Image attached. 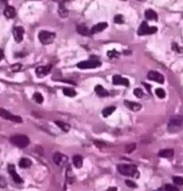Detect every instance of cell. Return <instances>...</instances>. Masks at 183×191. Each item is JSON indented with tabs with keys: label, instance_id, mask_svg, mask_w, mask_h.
Here are the masks:
<instances>
[{
	"label": "cell",
	"instance_id": "obj_8",
	"mask_svg": "<svg viewBox=\"0 0 183 191\" xmlns=\"http://www.w3.org/2000/svg\"><path fill=\"white\" fill-rule=\"evenodd\" d=\"M1 116H2V118L11 121H14V123H22V119L20 116L11 114L4 109H1Z\"/></svg>",
	"mask_w": 183,
	"mask_h": 191
},
{
	"label": "cell",
	"instance_id": "obj_6",
	"mask_svg": "<svg viewBox=\"0 0 183 191\" xmlns=\"http://www.w3.org/2000/svg\"><path fill=\"white\" fill-rule=\"evenodd\" d=\"M157 32V28L154 26H149L146 21H143L138 30L139 36H146V34H152Z\"/></svg>",
	"mask_w": 183,
	"mask_h": 191
},
{
	"label": "cell",
	"instance_id": "obj_28",
	"mask_svg": "<svg viewBox=\"0 0 183 191\" xmlns=\"http://www.w3.org/2000/svg\"><path fill=\"white\" fill-rule=\"evenodd\" d=\"M155 94L158 97H160V98H164L166 97V92H164V89L162 88H156L155 89Z\"/></svg>",
	"mask_w": 183,
	"mask_h": 191
},
{
	"label": "cell",
	"instance_id": "obj_13",
	"mask_svg": "<svg viewBox=\"0 0 183 191\" xmlns=\"http://www.w3.org/2000/svg\"><path fill=\"white\" fill-rule=\"evenodd\" d=\"M113 84L115 85H124V86H128L129 85V81L127 78H124L120 75H114L113 77Z\"/></svg>",
	"mask_w": 183,
	"mask_h": 191
},
{
	"label": "cell",
	"instance_id": "obj_38",
	"mask_svg": "<svg viewBox=\"0 0 183 191\" xmlns=\"http://www.w3.org/2000/svg\"><path fill=\"white\" fill-rule=\"evenodd\" d=\"M144 85H145V87H146V89H148V91H149V93H151V85L150 84H143Z\"/></svg>",
	"mask_w": 183,
	"mask_h": 191
},
{
	"label": "cell",
	"instance_id": "obj_39",
	"mask_svg": "<svg viewBox=\"0 0 183 191\" xmlns=\"http://www.w3.org/2000/svg\"><path fill=\"white\" fill-rule=\"evenodd\" d=\"M94 144H95V145H99V147H102L103 145H104V143H99V142H98V141H94Z\"/></svg>",
	"mask_w": 183,
	"mask_h": 191
},
{
	"label": "cell",
	"instance_id": "obj_1",
	"mask_svg": "<svg viewBox=\"0 0 183 191\" xmlns=\"http://www.w3.org/2000/svg\"><path fill=\"white\" fill-rule=\"evenodd\" d=\"M117 170L121 175L126 176H133L135 178H138L139 175V173L135 165L131 164H118Z\"/></svg>",
	"mask_w": 183,
	"mask_h": 191
},
{
	"label": "cell",
	"instance_id": "obj_24",
	"mask_svg": "<svg viewBox=\"0 0 183 191\" xmlns=\"http://www.w3.org/2000/svg\"><path fill=\"white\" fill-rule=\"evenodd\" d=\"M62 92H63V94L67 96V97H75L76 95H77V93H76V91L73 88H70V87H65V88H63L62 89Z\"/></svg>",
	"mask_w": 183,
	"mask_h": 191
},
{
	"label": "cell",
	"instance_id": "obj_42",
	"mask_svg": "<svg viewBox=\"0 0 183 191\" xmlns=\"http://www.w3.org/2000/svg\"><path fill=\"white\" fill-rule=\"evenodd\" d=\"M155 191H167V190H164V189H162V188H159V189H157V190H155Z\"/></svg>",
	"mask_w": 183,
	"mask_h": 191
},
{
	"label": "cell",
	"instance_id": "obj_33",
	"mask_svg": "<svg viewBox=\"0 0 183 191\" xmlns=\"http://www.w3.org/2000/svg\"><path fill=\"white\" fill-rule=\"evenodd\" d=\"M164 188H166L167 191H179L176 186H173V185H170V184H167L164 186Z\"/></svg>",
	"mask_w": 183,
	"mask_h": 191
},
{
	"label": "cell",
	"instance_id": "obj_30",
	"mask_svg": "<svg viewBox=\"0 0 183 191\" xmlns=\"http://www.w3.org/2000/svg\"><path fill=\"white\" fill-rule=\"evenodd\" d=\"M114 22L117 24H123L124 22H125V19H124L123 15H116L114 17Z\"/></svg>",
	"mask_w": 183,
	"mask_h": 191
},
{
	"label": "cell",
	"instance_id": "obj_21",
	"mask_svg": "<svg viewBox=\"0 0 183 191\" xmlns=\"http://www.w3.org/2000/svg\"><path fill=\"white\" fill-rule=\"evenodd\" d=\"M73 163L76 168H81L83 166V157L80 155H75L73 158Z\"/></svg>",
	"mask_w": 183,
	"mask_h": 191
},
{
	"label": "cell",
	"instance_id": "obj_32",
	"mask_svg": "<svg viewBox=\"0 0 183 191\" xmlns=\"http://www.w3.org/2000/svg\"><path fill=\"white\" fill-rule=\"evenodd\" d=\"M120 55L119 52H117L115 49H113V50H111V51H108L107 52V56L109 58H116Z\"/></svg>",
	"mask_w": 183,
	"mask_h": 191
},
{
	"label": "cell",
	"instance_id": "obj_23",
	"mask_svg": "<svg viewBox=\"0 0 183 191\" xmlns=\"http://www.w3.org/2000/svg\"><path fill=\"white\" fill-rule=\"evenodd\" d=\"M55 124L57 126H59L60 128L63 131V132H68L71 128V126L66 124V123H63V121H55Z\"/></svg>",
	"mask_w": 183,
	"mask_h": 191
},
{
	"label": "cell",
	"instance_id": "obj_11",
	"mask_svg": "<svg viewBox=\"0 0 183 191\" xmlns=\"http://www.w3.org/2000/svg\"><path fill=\"white\" fill-rule=\"evenodd\" d=\"M147 76H148V79L152 80V81H154V82H157L159 84H164V76L161 73H159L158 72L151 71V72H149Z\"/></svg>",
	"mask_w": 183,
	"mask_h": 191
},
{
	"label": "cell",
	"instance_id": "obj_5",
	"mask_svg": "<svg viewBox=\"0 0 183 191\" xmlns=\"http://www.w3.org/2000/svg\"><path fill=\"white\" fill-rule=\"evenodd\" d=\"M102 66V62L96 60H84L81 61L77 64V67L82 70L85 69H96Z\"/></svg>",
	"mask_w": 183,
	"mask_h": 191
},
{
	"label": "cell",
	"instance_id": "obj_22",
	"mask_svg": "<svg viewBox=\"0 0 183 191\" xmlns=\"http://www.w3.org/2000/svg\"><path fill=\"white\" fill-rule=\"evenodd\" d=\"M32 165V160H29V159H26V158H22L19 161V166L22 169H26V168H29Z\"/></svg>",
	"mask_w": 183,
	"mask_h": 191
},
{
	"label": "cell",
	"instance_id": "obj_41",
	"mask_svg": "<svg viewBox=\"0 0 183 191\" xmlns=\"http://www.w3.org/2000/svg\"><path fill=\"white\" fill-rule=\"evenodd\" d=\"M0 52H1V57H0V60H2L3 58H4V53H3V49L0 50Z\"/></svg>",
	"mask_w": 183,
	"mask_h": 191
},
{
	"label": "cell",
	"instance_id": "obj_15",
	"mask_svg": "<svg viewBox=\"0 0 183 191\" xmlns=\"http://www.w3.org/2000/svg\"><path fill=\"white\" fill-rule=\"evenodd\" d=\"M108 27V23L107 22H99V23L94 25L91 29V32H92V34L94 33H100L104 31L106 28Z\"/></svg>",
	"mask_w": 183,
	"mask_h": 191
},
{
	"label": "cell",
	"instance_id": "obj_31",
	"mask_svg": "<svg viewBox=\"0 0 183 191\" xmlns=\"http://www.w3.org/2000/svg\"><path fill=\"white\" fill-rule=\"evenodd\" d=\"M134 95L137 97L138 98H141L143 97V91H142V89H140V88H136V89H134Z\"/></svg>",
	"mask_w": 183,
	"mask_h": 191
},
{
	"label": "cell",
	"instance_id": "obj_16",
	"mask_svg": "<svg viewBox=\"0 0 183 191\" xmlns=\"http://www.w3.org/2000/svg\"><path fill=\"white\" fill-rule=\"evenodd\" d=\"M4 15L7 17L8 19H12L16 15V9L15 8L11 7V6H8L4 10Z\"/></svg>",
	"mask_w": 183,
	"mask_h": 191
},
{
	"label": "cell",
	"instance_id": "obj_37",
	"mask_svg": "<svg viewBox=\"0 0 183 191\" xmlns=\"http://www.w3.org/2000/svg\"><path fill=\"white\" fill-rule=\"evenodd\" d=\"M172 48H173V50L178 51V52H182V51H183V48H179V45L176 44V43H173V44H172Z\"/></svg>",
	"mask_w": 183,
	"mask_h": 191
},
{
	"label": "cell",
	"instance_id": "obj_36",
	"mask_svg": "<svg viewBox=\"0 0 183 191\" xmlns=\"http://www.w3.org/2000/svg\"><path fill=\"white\" fill-rule=\"evenodd\" d=\"M126 185L128 187H131V188H136L138 186L136 185L134 182H132V181H130V180H127L126 181Z\"/></svg>",
	"mask_w": 183,
	"mask_h": 191
},
{
	"label": "cell",
	"instance_id": "obj_26",
	"mask_svg": "<svg viewBox=\"0 0 183 191\" xmlns=\"http://www.w3.org/2000/svg\"><path fill=\"white\" fill-rule=\"evenodd\" d=\"M114 111H115V107H114V106L107 107V108H105L103 111H102V115H103L104 117H108V116H110V115L113 113Z\"/></svg>",
	"mask_w": 183,
	"mask_h": 191
},
{
	"label": "cell",
	"instance_id": "obj_12",
	"mask_svg": "<svg viewBox=\"0 0 183 191\" xmlns=\"http://www.w3.org/2000/svg\"><path fill=\"white\" fill-rule=\"evenodd\" d=\"M51 68H52V65L51 64H49L46 66H40V67H37L36 70H35V73L38 77H45L46 75H48L50 71H51Z\"/></svg>",
	"mask_w": 183,
	"mask_h": 191
},
{
	"label": "cell",
	"instance_id": "obj_29",
	"mask_svg": "<svg viewBox=\"0 0 183 191\" xmlns=\"http://www.w3.org/2000/svg\"><path fill=\"white\" fill-rule=\"evenodd\" d=\"M173 182L177 185V186H183V177L181 176H174Z\"/></svg>",
	"mask_w": 183,
	"mask_h": 191
},
{
	"label": "cell",
	"instance_id": "obj_7",
	"mask_svg": "<svg viewBox=\"0 0 183 191\" xmlns=\"http://www.w3.org/2000/svg\"><path fill=\"white\" fill-rule=\"evenodd\" d=\"M53 161L54 163L60 167H64L68 164V157L61 152H56L53 155Z\"/></svg>",
	"mask_w": 183,
	"mask_h": 191
},
{
	"label": "cell",
	"instance_id": "obj_2",
	"mask_svg": "<svg viewBox=\"0 0 183 191\" xmlns=\"http://www.w3.org/2000/svg\"><path fill=\"white\" fill-rule=\"evenodd\" d=\"M183 126V116L182 115H177L173 116L168 121V130L170 132H178Z\"/></svg>",
	"mask_w": 183,
	"mask_h": 191
},
{
	"label": "cell",
	"instance_id": "obj_3",
	"mask_svg": "<svg viewBox=\"0 0 183 191\" xmlns=\"http://www.w3.org/2000/svg\"><path fill=\"white\" fill-rule=\"evenodd\" d=\"M10 142L12 143L14 146L18 148H26L29 144H30V139L28 138V136H23V135H16L10 137Z\"/></svg>",
	"mask_w": 183,
	"mask_h": 191
},
{
	"label": "cell",
	"instance_id": "obj_40",
	"mask_svg": "<svg viewBox=\"0 0 183 191\" xmlns=\"http://www.w3.org/2000/svg\"><path fill=\"white\" fill-rule=\"evenodd\" d=\"M117 190V187H109L107 189V191H116Z\"/></svg>",
	"mask_w": 183,
	"mask_h": 191
},
{
	"label": "cell",
	"instance_id": "obj_14",
	"mask_svg": "<svg viewBox=\"0 0 183 191\" xmlns=\"http://www.w3.org/2000/svg\"><path fill=\"white\" fill-rule=\"evenodd\" d=\"M124 104H125V106L128 109H130V111H140V109L142 108L141 104L132 102V101H129V100H125L124 101Z\"/></svg>",
	"mask_w": 183,
	"mask_h": 191
},
{
	"label": "cell",
	"instance_id": "obj_10",
	"mask_svg": "<svg viewBox=\"0 0 183 191\" xmlns=\"http://www.w3.org/2000/svg\"><path fill=\"white\" fill-rule=\"evenodd\" d=\"M23 34H24V29L21 26H17L13 29V36L17 43H21L23 40Z\"/></svg>",
	"mask_w": 183,
	"mask_h": 191
},
{
	"label": "cell",
	"instance_id": "obj_20",
	"mask_svg": "<svg viewBox=\"0 0 183 191\" xmlns=\"http://www.w3.org/2000/svg\"><path fill=\"white\" fill-rule=\"evenodd\" d=\"M145 18L147 20H154V21H157L158 20V15L157 13L155 12L154 10H152V9H147L145 11Z\"/></svg>",
	"mask_w": 183,
	"mask_h": 191
},
{
	"label": "cell",
	"instance_id": "obj_27",
	"mask_svg": "<svg viewBox=\"0 0 183 191\" xmlns=\"http://www.w3.org/2000/svg\"><path fill=\"white\" fill-rule=\"evenodd\" d=\"M34 99L36 101L38 104H41V103H43V101H44V97L40 93H38V92H35V93L34 94Z\"/></svg>",
	"mask_w": 183,
	"mask_h": 191
},
{
	"label": "cell",
	"instance_id": "obj_25",
	"mask_svg": "<svg viewBox=\"0 0 183 191\" xmlns=\"http://www.w3.org/2000/svg\"><path fill=\"white\" fill-rule=\"evenodd\" d=\"M59 14H60L61 18H65V17L68 16V10L65 8V6L62 5V2H61L60 6H59Z\"/></svg>",
	"mask_w": 183,
	"mask_h": 191
},
{
	"label": "cell",
	"instance_id": "obj_17",
	"mask_svg": "<svg viewBox=\"0 0 183 191\" xmlns=\"http://www.w3.org/2000/svg\"><path fill=\"white\" fill-rule=\"evenodd\" d=\"M173 155H174V150L173 149H170V148H167V149H162L159 151L158 153V156L159 157H161V158H171V157H173Z\"/></svg>",
	"mask_w": 183,
	"mask_h": 191
},
{
	"label": "cell",
	"instance_id": "obj_18",
	"mask_svg": "<svg viewBox=\"0 0 183 191\" xmlns=\"http://www.w3.org/2000/svg\"><path fill=\"white\" fill-rule=\"evenodd\" d=\"M76 30H77V32L80 34H82V36H91V34H92L91 30H89V29H88L85 25H78L77 27H76Z\"/></svg>",
	"mask_w": 183,
	"mask_h": 191
},
{
	"label": "cell",
	"instance_id": "obj_4",
	"mask_svg": "<svg viewBox=\"0 0 183 191\" xmlns=\"http://www.w3.org/2000/svg\"><path fill=\"white\" fill-rule=\"evenodd\" d=\"M56 37L55 33H51L48 31H41L38 34L39 41L43 45H49L51 44Z\"/></svg>",
	"mask_w": 183,
	"mask_h": 191
},
{
	"label": "cell",
	"instance_id": "obj_19",
	"mask_svg": "<svg viewBox=\"0 0 183 191\" xmlns=\"http://www.w3.org/2000/svg\"><path fill=\"white\" fill-rule=\"evenodd\" d=\"M95 92L97 93L98 96L102 97H108L109 96V92L106 90L104 87H102V85H99V84H98V85L95 86Z\"/></svg>",
	"mask_w": 183,
	"mask_h": 191
},
{
	"label": "cell",
	"instance_id": "obj_9",
	"mask_svg": "<svg viewBox=\"0 0 183 191\" xmlns=\"http://www.w3.org/2000/svg\"><path fill=\"white\" fill-rule=\"evenodd\" d=\"M8 172H9V175H11V177H12L13 181H14L15 183H17V184H22V183H23L22 178L17 173L14 165L9 164V166H8Z\"/></svg>",
	"mask_w": 183,
	"mask_h": 191
},
{
	"label": "cell",
	"instance_id": "obj_35",
	"mask_svg": "<svg viewBox=\"0 0 183 191\" xmlns=\"http://www.w3.org/2000/svg\"><path fill=\"white\" fill-rule=\"evenodd\" d=\"M21 65L20 64V63H16V64H14L13 66H11V70H12L13 72H19L21 70Z\"/></svg>",
	"mask_w": 183,
	"mask_h": 191
},
{
	"label": "cell",
	"instance_id": "obj_34",
	"mask_svg": "<svg viewBox=\"0 0 183 191\" xmlns=\"http://www.w3.org/2000/svg\"><path fill=\"white\" fill-rule=\"evenodd\" d=\"M135 148H136V144L133 143V144H129V145H127V146H126L125 149L127 153H131Z\"/></svg>",
	"mask_w": 183,
	"mask_h": 191
}]
</instances>
